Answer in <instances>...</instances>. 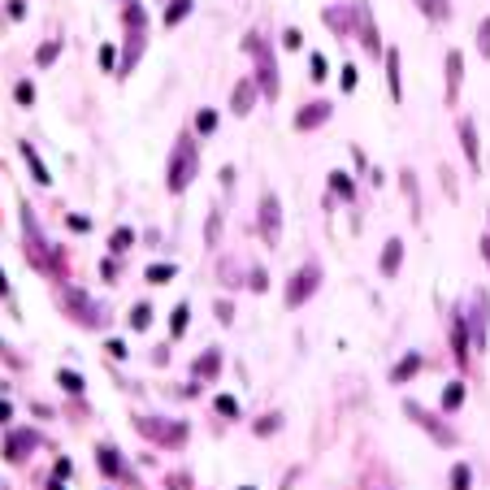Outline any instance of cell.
I'll return each instance as SVG.
<instances>
[{"label":"cell","instance_id":"obj_14","mask_svg":"<svg viewBox=\"0 0 490 490\" xmlns=\"http://www.w3.org/2000/svg\"><path fill=\"white\" fill-rule=\"evenodd\" d=\"M252 100H256V83L243 79L235 91H230V109H235V113H247V109H252Z\"/></svg>","mask_w":490,"mask_h":490},{"label":"cell","instance_id":"obj_30","mask_svg":"<svg viewBox=\"0 0 490 490\" xmlns=\"http://www.w3.org/2000/svg\"><path fill=\"white\" fill-rule=\"evenodd\" d=\"M217 412H221V417H235V421H239V399H230V395H217Z\"/></svg>","mask_w":490,"mask_h":490},{"label":"cell","instance_id":"obj_36","mask_svg":"<svg viewBox=\"0 0 490 490\" xmlns=\"http://www.w3.org/2000/svg\"><path fill=\"white\" fill-rule=\"evenodd\" d=\"M308 65H313V79L321 83V79H325V57H321V53H313V57H308Z\"/></svg>","mask_w":490,"mask_h":490},{"label":"cell","instance_id":"obj_40","mask_svg":"<svg viewBox=\"0 0 490 490\" xmlns=\"http://www.w3.org/2000/svg\"><path fill=\"white\" fill-rule=\"evenodd\" d=\"M282 44H287V48H299V44H304V35H299V31H287V35H282Z\"/></svg>","mask_w":490,"mask_h":490},{"label":"cell","instance_id":"obj_37","mask_svg":"<svg viewBox=\"0 0 490 490\" xmlns=\"http://www.w3.org/2000/svg\"><path fill=\"white\" fill-rule=\"evenodd\" d=\"M213 126H217V117H213V113H200V117H195V131H204V135H209Z\"/></svg>","mask_w":490,"mask_h":490},{"label":"cell","instance_id":"obj_1","mask_svg":"<svg viewBox=\"0 0 490 490\" xmlns=\"http://www.w3.org/2000/svg\"><path fill=\"white\" fill-rule=\"evenodd\" d=\"M195 169H200V152H195V143H191V139H178L174 157H169V169H165L169 191H174V195H178V191H187V187H191V178H195Z\"/></svg>","mask_w":490,"mask_h":490},{"label":"cell","instance_id":"obj_32","mask_svg":"<svg viewBox=\"0 0 490 490\" xmlns=\"http://www.w3.org/2000/svg\"><path fill=\"white\" fill-rule=\"evenodd\" d=\"M477 48H482V57H490V18H482V27H477Z\"/></svg>","mask_w":490,"mask_h":490},{"label":"cell","instance_id":"obj_8","mask_svg":"<svg viewBox=\"0 0 490 490\" xmlns=\"http://www.w3.org/2000/svg\"><path fill=\"white\" fill-rule=\"evenodd\" d=\"M486 308H490V299H486V291H477L473 295V343H477V352L486 347Z\"/></svg>","mask_w":490,"mask_h":490},{"label":"cell","instance_id":"obj_23","mask_svg":"<svg viewBox=\"0 0 490 490\" xmlns=\"http://www.w3.org/2000/svg\"><path fill=\"white\" fill-rule=\"evenodd\" d=\"M191 13V0H174V5L165 9V27H174V22H183Z\"/></svg>","mask_w":490,"mask_h":490},{"label":"cell","instance_id":"obj_20","mask_svg":"<svg viewBox=\"0 0 490 490\" xmlns=\"http://www.w3.org/2000/svg\"><path fill=\"white\" fill-rule=\"evenodd\" d=\"M35 447V434H13L9 438V460H22V451Z\"/></svg>","mask_w":490,"mask_h":490},{"label":"cell","instance_id":"obj_22","mask_svg":"<svg viewBox=\"0 0 490 490\" xmlns=\"http://www.w3.org/2000/svg\"><path fill=\"white\" fill-rule=\"evenodd\" d=\"M473 486V469H469V464H456V469H451V490H469Z\"/></svg>","mask_w":490,"mask_h":490},{"label":"cell","instance_id":"obj_34","mask_svg":"<svg viewBox=\"0 0 490 490\" xmlns=\"http://www.w3.org/2000/svg\"><path fill=\"white\" fill-rule=\"evenodd\" d=\"M174 278V265H152L148 269V282H169Z\"/></svg>","mask_w":490,"mask_h":490},{"label":"cell","instance_id":"obj_7","mask_svg":"<svg viewBox=\"0 0 490 490\" xmlns=\"http://www.w3.org/2000/svg\"><path fill=\"white\" fill-rule=\"evenodd\" d=\"M325 117H330V105H325V100H313V105H304L295 113V126H299V131H313V126H321Z\"/></svg>","mask_w":490,"mask_h":490},{"label":"cell","instance_id":"obj_10","mask_svg":"<svg viewBox=\"0 0 490 490\" xmlns=\"http://www.w3.org/2000/svg\"><path fill=\"white\" fill-rule=\"evenodd\" d=\"M460 143H464V157H469V165L477 169V165H482V152H477V131H473L469 117L460 122Z\"/></svg>","mask_w":490,"mask_h":490},{"label":"cell","instance_id":"obj_39","mask_svg":"<svg viewBox=\"0 0 490 490\" xmlns=\"http://www.w3.org/2000/svg\"><path fill=\"white\" fill-rule=\"evenodd\" d=\"M18 100H22V105H31V100H35V87L31 83H18V91H13Z\"/></svg>","mask_w":490,"mask_h":490},{"label":"cell","instance_id":"obj_21","mask_svg":"<svg viewBox=\"0 0 490 490\" xmlns=\"http://www.w3.org/2000/svg\"><path fill=\"white\" fill-rule=\"evenodd\" d=\"M460 404H464V382H451L447 391H443V408H447V412H456Z\"/></svg>","mask_w":490,"mask_h":490},{"label":"cell","instance_id":"obj_13","mask_svg":"<svg viewBox=\"0 0 490 490\" xmlns=\"http://www.w3.org/2000/svg\"><path fill=\"white\" fill-rule=\"evenodd\" d=\"M460 74H464V57L460 53H447V100L456 105V96H460Z\"/></svg>","mask_w":490,"mask_h":490},{"label":"cell","instance_id":"obj_15","mask_svg":"<svg viewBox=\"0 0 490 490\" xmlns=\"http://www.w3.org/2000/svg\"><path fill=\"white\" fill-rule=\"evenodd\" d=\"M451 347H456V360H460V365H469V334H464V317L451 321Z\"/></svg>","mask_w":490,"mask_h":490},{"label":"cell","instance_id":"obj_44","mask_svg":"<svg viewBox=\"0 0 490 490\" xmlns=\"http://www.w3.org/2000/svg\"><path fill=\"white\" fill-rule=\"evenodd\" d=\"M243 490H252V486H243Z\"/></svg>","mask_w":490,"mask_h":490},{"label":"cell","instance_id":"obj_35","mask_svg":"<svg viewBox=\"0 0 490 490\" xmlns=\"http://www.w3.org/2000/svg\"><path fill=\"white\" fill-rule=\"evenodd\" d=\"M122 18H126V27H143V9L135 5V0H131V9H126Z\"/></svg>","mask_w":490,"mask_h":490},{"label":"cell","instance_id":"obj_29","mask_svg":"<svg viewBox=\"0 0 490 490\" xmlns=\"http://www.w3.org/2000/svg\"><path fill=\"white\" fill-rule=\"evenodd\" d=\"M330 187H334V195L352 200V183H347V174H330Z\"/></svg>","mask_w":490,"mask_h":490},{"label":"cell","instance_id":"obj_9","mask_svg":"<svg viewBox=\"0 0 490 490\" xmlns=\"http://www.w3.org/2000/svg\"><path fill=\"white\" fill-rule=\"evenodd\" d=\"M139 430H143V434H152V438H165L169 447H178V443L187 438V430H183V425H174V430H161V425H152V417H139Z\"/></svg>","mask_w":490,"mask_h":490},{"label":"cell","instance_id":"obj_41","mask_svg":"<svg viewBox=\"0 0 490 490\" xmlns=\"http://www.w3.org/2000/svg\"><path fill=\"white\" fill-rule=\"evenodd\" d=\"M0 295H9V282H5V273H0Z\"/></svg>","mask_w":490,"mask_h":490},{"label":"cell","instance_id":"obj_26","mask_svg":"<svg viewBox=\"0 0 490 490\" xmlns=\"http://www.w3.org/2000/svg\"><path fill=\"white\" fill-rule=\"evenodd\" d=\"M131 243H135V230H113V252H131Z\"/></svg>","mask_w":490,"mask_h":490},{"label":"cell","instance_id":"obj_17","mask_svg":"<svg viewBox=\"0 0 490 490\" xmlns=\"http://www.w3.org/2000/svg\"><path fill=\"white\" fill-rule=\"evenodd\" d=\"M417 369H421V356H417V352H408V356L399 360V365L391 369V382L399 386V382H408V378H412V373H417Z\"/></svg>","mask_w":490,"mask_h":490},{"label":"cell","instance_id":"obj_27","mask_svg":"<svg viewBox=\"0 0 490 490\" xmlns=\"http://www.w3.org/2000/svg\"><path fill=\"white\" fill-rule=\"evenodd\" d=\"M217 369H221V356H217V352H209V356H204L200 365H195V373H204V378H213Z\"/></svg>","mask_w":490,"mask_h":490},{"label":"cell","instance_id":"obj_28","mask_svg":"<svg viewBox=\"0 0 490 490\" xmlns=\"http://www.w3.org/2000/svg\"><path fill=\"white\" fill-rule=\"evenodd\" d=\"M131 325H135V330H148V325H152V308H148V304H139L135 313H131Z\"/></svg>","mask_w":490,"mask_h":490},{"label":"cell","instance_id":"obj_11","mask_svg":"<svg viewBox=\"0 0 490 490\" xmlns=\"http://www.w3.org/2000/svg\"><path fill=\"white\" fill-rule=\"evenodd\" d=\"M399 265H404V239H391V243H386V252H382V273L395 278Z\"/></svg>","mask_w":490,"mask_h":490},{"label":"cell","instance_id":"obj_2","mask_svg":"<svg viewBox=\"0 0 490 490\" xmlns=\"http://www.w3.org/2000/svg\"><path fill=\"white\" fill-rule=\"evenodd\" d=\"M61 304L74 313V321H79V325H100V321H105V317H100V304H91L79 287H65L61 291Z\"/></svg>","mask_w":490,"mask_h":490},{"label":"cell","instance_id":"obj_43","mask_svg":"<svg viewBox=\"0 0 490 490\" xmlns=\"http://www.w3.org/2000/svg\"><path fill=\"white\" fill-rule=\"evenodd\" d=\"M482 247H486V261H490V239H486V243H482Z\"/></svg>","mask_w":490,"mask_h":490},{"label":"cell","instance_id":"obj_25","mask_svg":"<svg viewBox=\"0 0 490 490\" xmlns=\"http://www.w3.org/2000/svg\"><path fill=\"white\" fill-rule=\"evenodd\" d=\"M57 53H61V39H48V44L39 48V57H35V61H39V65H53V61H57Z\"/></svg>","mask_w":490,"mask_h":490},{"label":"cell","instance_id":"obj_33","mask_svg":"<svg viewBox=\"0 0 490 490\" xmlns=\"http://www.w3.org/2000/svg\"><path fill=\"white\" fill-rule=\"evenodd\" d=\"M100 464H105V473H117L122 464H117V451L113 447H100Z\"/></svg>","mask_w":490,"mask_h":490},{"label":"cell","instance_id":"obj_5","mask_svg":"<svg viewBox=\"0 0 490 490\" xmlns=\"http://www.w3.org/2000/svg\"><path fill=\"white\" fill-rule=\"evenodd\" d=\"M261 235H265L269 243H278V235H282V204H278L273 191L261 200Z\"/></svg>","mask_w":490,"mask_h":490},{"label":"cell","instance_id":"obj_38","mask_svg":"<svg viewBox=\"0 0 490 490\" xmlns=\"http://www.w3.org/2000/svg\"><path fill=\"white\" fill-rule=\"evenodd\" d=\"M183 330H187V304L174 308V334H183Z\"/></svg>","mask_w":490,"mask_h":490},{"label":"cell","instance_id":"obj_19","mask_svg":"<svg viewBox=\"0 0 490 490\" xmlns=\"http://www.w3.org/2000/svg\"><path fill=\"white\" fill-rule=\"evenodd\" d=\"M22 157L31 161V169H35V183H53V178H48V169H44V161L35 157V148H31V143H22Z\"/></svg>","mask_w":490,"mask_h":490},{"label":"cell","instance_id":"obj_12","mask_svg":"<svg viewBox=\"0 0 490 490\" xmlns=\"http://www.w3.org/2000/svg\"><path fill=\"white\" fill-rule=\"evenodd\" d=\"M261 91L273 100L278 96V65H273V53H261Z\"/></svg>","mask_w":490,"mask_h":490},{"label":"cell","instance_id":"obj_4","mask_svg":"<svg viewBox=\"0 0 490 490\" xmlns=\"http://www.w3.org/2000/svg\"><path fill=\"white\" fill-rule=\"evenodd\" d=\"M404 412H408V417H412V421H417L421 430H430V434L438 438V443H447V447L456 443V434H451L447 425H438V417H430V412H425L421 404H412V399H408V404H404Z\"/></svg>","mask_w":490,"mask_h":490},{"label":"cell","instance_id":"obj_6","mask_svg":"<svg viewBox=\"0 0 490 490\" xmlns=\"http://www.w3.org/2000/svg\"><path fill=\"white\" fill-rule=\"evenodd\" d=\"M356 27H360V44H365V53H382V39H378V22L369 18L365 5H356Z\"/></svg>","mask_w":490,"mask_h":490},{"label":"cell","instance_id":"obj_31","mask_svg":"<svg viewBox=\"0 0 490 490\" xmlns=\"http://www.w3.org/2000/svg\"><path fill=\"white\" fill-rule=\"evenodd\" d=\"M325 27H334V31H347V13H339V9H325Z\"/></svg>","mask_w":490,"mask_h":490},{"label":"cell","instance_id":"obj_16","mask_svg":"<svg viewBox=\"0 0 490 490\" xmlns=\"http://www.w3.org/2000/svg\"><path fill=\"white\" fill-rule=\"evenodd\" d=\"M386 87H391L395 100H404V87H399V53H395V48L386 53Z\"/></svg>","mask_w":490,"mask_h":490},{"label":"cell","instance_id":"obj_42","mask_svg":"<svg viewBox=\"0 0 490 490\" xmlns=\"http://www.w3.org/2000/svg\"><path fill=\"white\" fill-rule=\"evenodd\" d=\"M0 421H9V404H0Z\"/></svg>","mask_w":490,"mask_h":490},{"label":"cell","instance_id":"obj_24","mask_svg":"<svg viewBox=\"0 0 490 490\" xmlns=\"http://www.w3.org/2000/svg\"><path fill=\"white\" fill-rule=\"evenodd\" d=\"M57 382L65 386V391H70V395H83V378H79V373H70V369H61V373H57Z\"/></svg>","mask_w":490,"mask_h":490},{"label":"cell","instance_id":"obj_18","mask_svg":"<svg viewBox=\"0 0 490 490\" xmlns=\"http://www.w3.org/2000/svg\"><path fill=\"white\" fill-rule=\"evenodd\" d=\"M417 5H421V13L434 18V22H447V18H451V5H447V0H417Z\"/></svg>","mask_w":490,"mask_h":490},{"label":"cell","instance_id":"obj_3","mask_svg":"<svg viewBox=\"0 0 490 490\" xmlns=\"http://www.w3.org/2000/svg\"><path fill=\"white\" fill-rule=\"evenodd\" d=\"M317 282H321V269H317V265H304V269H295L291 287H287V308H299L308 295L317 291Z\"/></svg>","mask_w":490,"mask_h":490}]
</instances>
